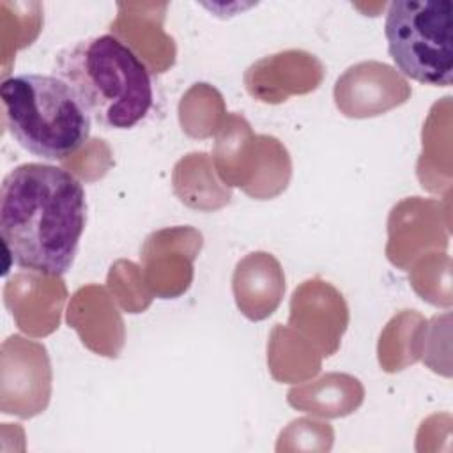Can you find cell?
<instances>
[{
  "label": "cell",
  "mask_w": 453,
  "mask_h": 453,
  "mask_svg": "<svg viewBox=\"0 0 453 453\" xmlns=\"http://www.w3.org/2000/svg\"><path fill=\"white\" fill-rule=\"evenodd\" d=\"M87 223L83 184L67 170L23 163L0 184V235L9 264L42 276L65 274Z\"/></svg>",
  "instance_id": "1"
},
{
  "label": "cell",
  "mask_w": 453,
  "mask_h": 453,
  "mask_svg": "<svg viewBox=\"0 0 453 453\" xmlns=\"http://www.w3.org/2000/svg\"><path fill=\"white\" fill-rule=\"evenodd\" d=\"M53 74L104 129L134 127L154 103L149 67L113 34L87 37L62 48L55 55Z\"/></svg>",
  "instance_id": "2"
},
{
  "label": "cell",
  "mask_w": 453,
  "mask_h": 453,
  "mask_svg": "<svg viewBox=\"0 0 453 453\" xmlns=\"http://www.w3.org/2000/svg\"><path fill=\"white\" fill-rule=\"evenodd\" d=\"M0 101L7 131L37 157L62 161L88 142L92 119L55 74L9 76L0 85Z\"/></svg>",
  "instance_id": "3"
},
{
  "label": "cell",
  "mask_w": 453,
  "mask_h": 453,
  "mask_svg": "<svg viewBox=\"0 0 453 453\" xmlns=\"http://www.w3.org/2000/svg\"><path fill=\"white\" fill-rule=\"evenodd\" d=\"M384 35L396 69L425 85L453 81V4L449 0H395L388 5Z\"/></svg>",
  "instance_id": "4"
},
{
  "label": "cell",
  "mask_w": 453,
  "mask_h": 453,
  "mask_svg": "<svg viewBox=\"0 0 453 453\" xmlns=\"http://www.w3.org/2000/svg\"><path fill=\"white\" fill-rule=\"evenodd\" d=\"M356 97L338 104L347 117H366L379 115L393 106L407 101L411 90L407 81L400 78L393 67L379 62H361L345 71L336 80L334 97L354 94Z\"/></svg>",
  "instance_id": "5"
},
{
  "label": "cell",
  "mask_w": 453,
  "mask_h": 453,
  "mask_svg": "<svg viewBox=\"0 0 453 453\" xmlns=\"http://www.w3.org/2000/svg\"><path fill=\"white\" fill-rule=\"evenodd\" d=\"M234 296L250 320H264L280 304L285 278L280 262L264 251L250 253L234 271Z\"/></svg>",
  "instance_id": "6"
}]
</instances>
